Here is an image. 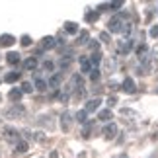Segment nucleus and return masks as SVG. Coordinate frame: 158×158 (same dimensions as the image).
I'll list each match as a JSON object with an SVG mask.
<instances>
[{"label":"nucleus","mask_w":158,"mask_h":158,"mask_svg":"<svg viewBox=\"0 0 158 158\" xmlns=\"http://www.w3.org/2000/svg\"><path fill=\"white\" fill-rule=\"evenodd\" d=\"M131 49H133V41L131 39H121L119 41V53L121 55H127Z\"/></svg>","instance_id":"nucleus-7"},{"label":"nucleus","mask_w":158,"mask_h":158,"mask_svg":"<svg viewBox=\"0 0 158 158\" xmlns=\"http://www.w3.org/2000/svg\"><path fill=\"white\" fill-rule=\"evenodd\" d=\"M20 78H22V72H8V74L4 76V80L12 84V82H18Z\"/></svg>","instance_id":"nucleus-16"},{"label":"nucleus","mask_w":158,"mask_h":158,"mask_svg":"<svg viewBox=\"0 0 158 158\" xmlns=\"http://www.w3.org/2000/svg\"><path fill=\"white\" fill-rule=\"evenodd\" d=\"M35 88H37V92H45V90H47V82L41 80V78H37V80H35Z\"/></svg>","instance_id":"nucleus-24"},{"label":"nucleus","mask_w":158,"mask_h":158,"mask_svg":"<svg viewBox=\"0 0 158 158\" xmlns=\"http://www.w3.org/2000/svg\"><path fill=\"white\" fill-rule=\"evenodd\" d=\"M16 148H18V152H27V148H29V147H27V143H26V141H20V143L16 144Z\"/></svg>","instance_id":"nucleus-26"},{"label":"nucleus","mask_w":158,"mask_h":158,"mask_svg":"<svg viewBox=\"0 0 158 158\" xmlns=\"http://www.w3.org/2000/svg\"><path fill=\"white\" fill-rule=\"evenodd\" d=\"M100 104H102V100H100V98H92V100H88V102H86V113L96 111V109L100 107Z\"/></svg>","instance_id":"nucleus-10"},{"label":"nucleus","mask_w":158,"mask_h":158,"mask_svg":"<svg viewBox=\"0 0 158 158\" xmlns=\"http://www.w3.org/2000/svg\"><path fill=\"white\" fill-rule=\"evenodd\" d=\"M98 119L104 121V123H107V121L111 119V111H109V109H102V111L98 113Z\"/></svg>","instance_id":"nucleus-17"},{"label":"nucleus","mask_w":158,"mask_h":158,"mask_svg":"<svg viewBox=\"0 0 158 158\" xmlns=\"http://www.w3.org/2000/svg\"><path fill=\"white\" fill-rule=\"evenodd\" d=\"M20 43H22V47H29V45H31V37H29V35H23Z\"/></svg>","instance_id":"nucleus-29"},{"label":"nucleus","mask_w":158,"mask_h":158,"mask_svg":"<svg viewBox=\"0 0 158 158\" xmlns=\"http://www.w3.org/2000/svg\"><path fill=\"white\" fill-rule=\"evenodd\" d=\"M121 6H123V2H109V8H113V10L121 8Z\"/></svg>","instance_id":"nucleus-36"},{"label":"nucleus","mask_w":158,"mask_h":158,"mask_svg":"<svg viewBox=\"0 0 158 158\" xmlns=\"http://www.w3.org/2000/svg\"><path fill=\"white\" fill-rule=\"evenodd\" d=\"M156 94H158V90H156Z\"/></svg>","instance_id":"nucleus-41"},{"label":"nucleus","mask_w":158,"mask_h":158,"mask_svg":"<svg viewBox=\"0 0 158 158\" xmlns=\"http://www.w3.org/2000/svg\"><path fill=\"white\" fill-rule=\"evenodd\" d=\"M90 131H92V127L86 123V127L82 129V137H84V139H88V137H90Z\"/></svg>","instance_id":"nucleus-32"},{"label":"nucleus","mask_w":158,"mask_h":158,"mask_svg":"<svg viewBox=\"0 0 158 158\" xmlns=\"http://www.w3.org/2000/svg\"><path fill=\"white\" fill-rule=\"evenodd\" d=\"M98 16H100V12H98V10H92V12H88V14H86V22H90V23H92V22H96V20H98Z\"/></svg>","instance_id":"nucleus-23"},{"label":"nucleus","mask_w":158,"mask_h":158,"mask_svg":"<svg viewBox=\"0 0 158 158\" xmlns=\"http://www.w3.org/2000/svg\"><path fill=\"white\" fill-rule=\"evenodd\" d=\"M115 104H117V98H115V96H111V98L107 100V106H115Z\"/></svg>","instance_id":"nucleus-37"},{"label":"nucleus","mask_w":158,"mask_h":158,"mask_svg":"<svg viewBox=\"0 0 158 158\" xmlns=\"http://www.w3.org/2000/svg\"><path fill=\"white\" fill-rule=\"evenodd\" d=\"M150 37H158V26L150 27Z\"/></svg>","instance_id":"nucleus-35"},{"label":"nucleus","mask_w":158,"mask_h":158,"mask_svg":"<svg viewBox=\"0 0 158 158\" xmlns=\"http://www.w3.org/2000/svg\"><path fill=\"white\" fill-rule=\"evenodd\" d=\"M121 115L123 117H133V119H137V111H133V109H121Z\"/></svg>","instance_id":"nucleus-25"},{"label":"nucleus","mask_w":158,"mask_h":158,"mask_svg":"<svg viewBox=\"0 0 158 158\" xmlns=\"http://www.w3.org/2000/svg\"><path fill=\"white\" fill-rule=\"evenodd\" d=\"M14 43H16L14 35H10V33L0 35V47H10V45H14Z\"/></svg>","instance_id":"nucleus-9"},{"label":"nucleus","mask_w":158,"mask_h":158,"mask_svg":"<svg viewBox=\"0 0 158 158\" xmlns=\"http://www.w3.org/2000/svg\"><path fill=\"white\" fill-rule=\"evenodd\" d=\"M6 60H8L10 64H18V63H20V55L12 51V53H8V55H6Z\"/></svg>","instance_id":"nucleus-18"},{"label":"nucleus","mask_w":158,"mask_h":158,"mask_svg":"<svg viewBox=\"0 0 158 158\" xmlns=\"http://www.w3.org/2000/svg\"><path fill=\"white\" fill-rule=\"evenodd\" d=\"M121 158H127V154H121Z\"/></svg>","instance_id":"nucleus-40"},{"label":"nucleus","mask_w":158,"mask_h":158,"mask_svg":"<svg viewBox=\"0 0 158 158\" xmlns=\"http://www.w3.org/2000/svg\"><path fill=\"white\" fill-rule=\"evenodd\" d=\"M88 45H90V49H92L94 53H100V51H98V49H100V45H98V41H90V43H88Z\"/></svg>","instance_id":"nucleus-33"},{"label":"nucleus","mask_w":158,"mask_h":158,"mask_svg":"<svg viewBox=\"0 0 158 158\" xmlns=\"http://www.w3.org/2000/svg\"><path fill=\"white\" fill-rule=\"evenodd\" d=\"M90 63H92L94 69H98V64L102 63V53H94L92 57H90Z\"/></svg>","instance_id":"nucleus-21"},{"label":"nucleus","mask_w":158,"mask_h":158,"mask_svg":"<svg viewBox=\"0 0 158 158\" xmlns=\"http://www.w3.org/2000/svg\"><path fill=\"white\" fill-rule=\"evenodd\" d=\"M90 78L96 82V80H100V69H92V72H90Z\"/></svg>","instance_id":"nucleus-30"},{"label":"nucleus","mask_w":158,"mask_h":158,"mask_svg":"<svg viewBox=\"0 0 158 158\" xmlns=\"http://www.w3.org/2000/svg\"><path fill=\"white\" fill-rule=\"evenodd\" d=\"M121 88H123V92L133 94V92H135V80H133V78H125L123 84H121Z\"/></svg>","instance_id":"nucleus-8"},{"label":"nucleus","mask_w":158,"mask_h":158,"mask_svg":"<svg viewBox=\"0 0 158 158\" xmlns=\"http://www.w3.org/2000/svg\"><path fill=\"white\" fill-rule=\"evenodd\" d=\"M147 53H148L147 45H139V47H137V55H139V57H141V59H143V57H144V55H147Z\"/></svg>","instance_id":"nucleus-27"},{"label":"nucleus","mask_w":158,"mask_h":158,"mask_svg":"<svg viewBox=\"0 0 158 158\" xmlns=\"http://www.w3.org/2000/svg\"><path fill=\"white\" fill-rule=\"evenodd\" d=\"M64 31L76 33V31H78V23H74V22H66V23H64Z\"/></svg>","instance_id":"nucleus-20"},{"label":"nucleus","mask_w":158,"mask_h":158,"mask_svg":"<svg viewBox=\"0 0 158 158\" xmlns=\"http://www.w3.org/2000/svg\"><path fill=\"white\" fill-rule=\"evenodd\" d=\"M100 39L104 41V43H109V41H111V37H109L107 31H102V33H100Z\"/></svg>","instance_id":"nucleus-31"},{"label":"nucleus","mask_w":158,"mask_h":158,"mask_svg":"<svg viewBox=\"0 0 158 158\" xmlns=\"http://www.w3.org/2000/svg\"><path fill=\"white\" fill-rule=\"evenodd\" d=\"M23 69H26V70H33V69H37V59H35V57L26 59V60H23Z\"/></svg>","instance_id":"nucleus-12"},{"label":"nucleus","mask_w":158,"mask_h":158,"mask_svg":"<svg viewBox=\"0 0 158 158\" xmlns=\"http://www.w3.org/2000/svg\"><path fill=\"white\" fill-rule=\"evenodd\" d=\"M80 69H82V72H92L94 66H92L88 57H80Z\"/></svg>","instance_id":"nucleus-11"},{"label":"nucleus","mask_w":158,"mask_h":158,"mask_svg":"<svg viewBox=\"0 0 158 158\" xmlns=\"http://www.w3.org/2000/svg\"><path fill=\"white\" fill-rule=\"evenodd\" d=\"M22 90L20 88H14V90H10V92H8V98L12 100V102H18V100H22Z\"/></svg>","instance_id":"nucleus-15"},{"label":"nucleus","mask_w":158,"mask_h":158,"mask_svg":"<svg viewBox=\"0 0 158 158\" xmlns=\"http://www.w3.org/2000/svg\"><path fill=\"white\" fill-rule=\"evenodd\" d=\"M60 82H63V74H55V76H51V80H49V86H51V88H55V90H59Z\"/></svg>","instance_id":"nucleus-13"},{"label":"nucleus","mask_w":158,"mask_h":158,"mask_svg":"<svg viewBox=\"0 0 158 158\" xmlns=\"http://www.w3.org/2000/svg\"><path fill=\"white\" fill-rule=\"evenodd\" d=\"M55 45H57V39H55V37H51V35H47V37H43V39H41V49H43V51H49V49H53Z\"/></svg>","instance_id":"nucleus-5"},{"label":"nucleus","mask_w":158,"mask_h":158,"mask_svg":"<svg viewBox=\"0 0 158 158\" xmlns=\"http://www.w3.org/2000/svg\"><path fill=\"white\" fill-rule=\"evenodd\" d=\"M60 64H63V66H70V59H63V60H60Z\"/></svg>","instance_id":"nucleus-38"},{"label":"nucleus","mask_w":158,"mask_h":158,"mask_svg":"<svg viewBox=\"0 0 158 158\" xmlns=\"http://www.w3.org/2000/svg\"><path fill=\"white\" fill-rule=\"evenodd\" d=\"M4 137L8 143H20V139H18V131L14 129V127H6L4 129Z\"/></svg>","instance_id":"nucleus-4"},{"label":"nucleus","mask_w":158,"mask_h":158,"mask_svg":"<svg viewBox=\"0 0 158 158\" xmlns=\"http://www.w3.org/2000/svg\"><path fill=\"white\" fill-rule=\"evenodd\" d=\"M88 37H90V35H88V31H82V33H80V37H78V43H80V45L88 43Z\"/></svg>","instance_id":"nucleus-28"},{"label":"nucleus","mask_w":158,"mask_h":158,"mask_svg":"<svg viewBox=\"0 0 158 158\" xmlns=\"http://www.w3.org/2000/svg\"><path fill=\"white\" fill-rule=\"evenodd\" d=\"M123 26H125V23H123V16L117 14V16H113L111 20L107 22V31L109 33H121V31H123Z\"/></svg>","instance_id":"nucleus-1"},{"label":"nucleus","mask_w":158,"mask_h":158,"mask_svg":"<svg viewBox=\"0 0 158 158\" xmlns=\"http://www.w3.org/2000/svg\"><path fill=\"white\" fill-rule=\"evenodd\" d=\"M26 113V107H23L22 104H16V106H12L6 109V117H10V119H14V117H22V115Z\"/></svg>","instance_id":"nucleus-2"},{"label":"nucleus","mask_w":158,"mask_h":158,"mask_svg":"<svg viewBox=\"0 0 158 158\" xmlns=\"http://www.w3.org/2000/svg\"><path fill=\"white\" fill-rule=\"evenodd\" d=\"M70 125H72V115L69 111H64L63 115H60V129H63V133H69Z\"/></svg>","instance_id":"nucleus-3"},{"label":"nucleus","mask_w":158,"mask_h":158,"mask_svg":"<svg viewBox=\"0 0 158 158\" xmlns=\"http://www.w3.org/2000/svg\"><path fill=\"white\" fill-rule=\"evenodd\" d=\"M20 90H22L23 94H31L33 92V84L31 82H22V88Z\"/></svg>","instance_id":"nucleus-22"},{"label":"nucleus","mask_w":158,"mask_h":158,"mask_svg":"<svg viewBox=\"0 0 158 158\" xmlns=\"http://www.w3.org/2000/svg\"><path fill=\"white\" fill-rule=\"evenodd\" d=\"M102 133H104V137H106V139H113V137H115V133H117V125H115V123H107V125L104 127V131H102Z\"/></svg>","instance_id":"nucleus-6"},{"label":"nucleus","mask_w":158,"mask_h":158,"mask_svg":"<svg viewBox=\"0 0 158 158\" xmlns=\"http://www.w3.org/2000/svg\"><path fill=\"white\" fill-rule=\"evenodd\" d=\"M43 69H45V70H53V69H55V64L51 63V60H45V63H43Z\"/></svg>","instance_id":"nucleus-34"},{"label":"nucleus","mask_w":158,"mask_h":158,"mask_svg":"<svg viewBox=\"0 0 158 158\" xmlns=\"http://www.w3.org/2000/svg\"><path fill=\"white\" fill-rule=\"evenodd\" d=\"M104 69H106V72H107V74H111V72H113V69H115V59L107 57V59L104 60Z\"/></svg>","instance_id":"nucleus-14"},{"label":"nucleus","mask_w":158,"mask_h":158,"mask_svg":"<svg viewBox=\"0 0 158 158\" xmlns=\"http://www.w3.org/2000/svg\"><path fill=\"white\" fill-rule=\"evenodd\" d=\"M76 121H80V123H88V113H86V109H80V111H76Z\"/></svg>","instance_id":"nucleus-19"},{"label":"nucleus","mask_w":158,"mask_h":158,"mask_svg":"<svg viewBox=\"0 0 158 158\" xmlns=\"http://www.w3.org/2000/svg\"><path fill=\"white\" fill-rule=\"evenodd\" d=\"M49 158H59V152H57V150H53V152L49 154Z\"/></svg>","instance_id":"nucleus-39"}]
</instances>
